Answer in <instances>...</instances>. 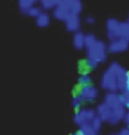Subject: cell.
I'll return each mask as SVG.
<instances>
[{"label": "cell", "mask_w": 129, "mask_h": 135, "mask_svg": "<svg viewBox=\"0 0 129 135\" xmlns=\"http://www.w3.org/2000/svg\"><path fill=\"white\" fill-rule=\"evenodd\" d=\"M86 56L89 61H93L98 65L105 62L108 57V44L98 39L91 47L86 49Z\"/></svg>", "instance_id": "cell-1"}, {"label": "cell", "mask_w": 129, "mask_h": 135, "mask_svg": "<svg viewBox=\"0 0 129 135\" xmlns=\"http://www.w3.org/2000/svg\"><path fill=\"white\" fill-rule=\"evenodd\" d=\"M96 116H98V115H96V110L85 107V109H81V110H79V111L75 112L73 121H75V124H76L77 126L81 128L82 125L90 124Z\"/></svg>", "instance_id": "cell-2"}, {"label": "cell", "mask_w": 129, "mask_h": 135, "mask_svg": "<svg viewBox=\"0 0 129 135\" xmlns=\"http://www.w3.org/2000/svg\"><path fill=\"white\" fill-rule=\"evenodd\" d=\"M100 86L108 92H118V85H117V76L112 73L110 71L106 70L100 80Z\"/></svg>", "instance_id": "cell-3"}, {"label": "cell", "mask_w": 129, "mask_h": 135, "mask_svg": "<svg viewBox=\"0 0 129 135\" xmlns=\"http://www.w3.org/2000/svg\"><path fill=\"white\" fill-rule=\"evenodd\" d=\"M122 23L123 22H119L118 19H114V18H110L106 20V35H108L109 42H113L118 38H120Z\"/></svg>", "instance_id": "cell-4"}, {"label": "cell", "mask_w": 129, "mask_h": 135, "mask_svg": "<svg viewBox=\"0 0 129 135\" xmlns=\"http://www.w3.org/2000/svg\"><path fill=\"white\" fill-rule=\"evenodd\" d=\"M79 96L81 97L84 101H87V102H93L99 97V90L95 87V86H86L84 88H80L79 91Z\"/></svg>", "instance_id": "cell-5"}, {"label": "cell", "mask_w": 129, "mask_h": 135, "mask_svg": "<svg viewBox=\"0 0 129 135\" xmlns=\"http://www.w3.org/2000/svg\"><path fill=\"white\" fill-rule=\"evenodd\" d=\"M53 17L57 20H63V22H66L71 17L67 8V0H58V5L53 10Z\"/></svg>", "instance_id": "cell-6"}, {"label": "cell", "mask_w": 129, "mask_h": 135, "mask_svg": "<svg viewBox=\"0 0 129 135\" xmlns=\"http://www.w3.org/2000/svg\"><path fill=\"white\" fill-rule=\"evenodd\" d=\"M129 48V42L124 38H118L108 44V52L110 53H123Z\"/></svg>", "instance_id": "cell-7"}, {"label": "cell", "mask_w": 129, "mask_h": 135, "mask_svg": "<svg viewBox=\"0 0 129 135\" xmlns=\"http://www.w3.org/2000/svg\"><path fill=\"white\" fill-rule=\"evenodd\" d=\"M96 115L103 123H109V120L112 118V109L105 102H101L96 106Z\"/></svg>", "instance_id": "cell-8"}, {"label": "cell", "mask_w": 129, "mask_h": 135, "mask_svg": "<svg viewBox=\"0 0 129 135\" xmlns=\"http://www.w3.org/2000/svg\"><path fill=\"white\" fill-rule=\"evenodd\" d=\"M104 102L112 109V111L123 105L122 101H120V95L118 94V92H108V94L105 95Z\"/></svg>", "instance_id": "cell-9"}, {"label": "cell", "mask_w": 129, "mask_h": 135, "mask_svg": "<svg viewBox=\"0 0 129 135\" xmlns=\"http://www.w3.org/2000/svg\"><path fill=\"white\" fill-rule=\"evenodd\" d=\"M125 112H127V109H125L123 105L120 106V107H118V109H115V110H113L112 118L109 120V124H110V125H118L120 121L124 120Z\"/></svg>", "instance_id": "cell-10"}, {"label": "cell", "mask_w": 129, "mask_h": 135, "mask_svg": "<svg viewBox=\"0 0 129 135\" xmlns=\"http://www.w3.org/2000/svg\"><path fill=\"white\" fill-rule=\"evenodd\" d=\"M128 73L129 71L122 68V71L117 75V85H118V91L123 92L127 90V82H128Z\"/></svg>", "instance_id": "cell-11"}, {"label": "cell", "mask_w": 129, "mask_h": 135, "mask_svg": "<svg viewBox=\"0 0 129 135\" xmlns=\"http://www.w3.org/2000/svg\"><path fill=\"white\" fill-rule=\"evenodd\" d=\"M64 23H66L67 30L73 32V33H77L79 29H80V25H81V20H80V17H79V15H71Z\"/></svg>", "instance_id": "cell-12"}, {"label": "cell", "mask_w": 129, "mask_h": 135, "mask_svg": "<svg viewBox=\"0 0 129 135\" xmlns=\"http://www.w3.org/2000/svg\"><path fill=\"white\" fill-rule=\"evenodd\" d=\"M67 8L71 15H80L82 12V3L80 0H67Z\"/></svg>", "instance_id": "cell-13"}, {"label": "cell", "mask_w": 129, "mask_h": 135, "mask_svg": "<svg viewBox=\"0 0 129 135\" xmlns=\"http://www.w3.org/2000/svg\"><path fill=\"white\" fill-rule=\"evenodd\" d=\"M72 42H73V46L76 49H82L85 48V34L81 33V32H77L73 34V38H72Z\"/></svg>", "instance_id": "cell-14"}, {"label": "cell", "mask_w": 129, "mask_h": 135, "mask_svg": "<svg viewBox=\"0 0 129 135\" xmlns=\"http://www.w3.org/2000/svg\"><path fill=\"white\" fill-rule=\"evenodd\" d=\"M35 23H37V25H38L39 28H46V27H48L49 23H51V15H49L48 13L43 12L39 17L35 19Z\"/></svg>", "instance_id": "cell-15"}, {"label": "cell", "mask_w": 129, "mask_h": 135, "mask_svg": "<svg viewBox=\"0 0 129 135\" xmlns=\"http://www.w3.org/2000/svg\"><path fill=\"white\" fill-rule=\"evenodd\" d=\"M34 5H35V1H33V0H19V1H18L19 10L23 13V14H28V12H29Z\"/></svg>", "instance_id": "cell-16"}, {"label": "cell", "mask_w": 129, "mask_h": 135, "mask_svg": "<svg viewBox=\"0 0 129 135\" xmlns=\"http://www.w3.org/2000/svg\"><path fill=\"white\" fill-rule=\"evenodd\" d=\"M57 5H58V1H56V0H42V1H39V6L46 13L48 10H54Z\"/></svg>", "instance_id": "cell-17"}, {"label": "cell", "mask_w": 129, "mask_h": 135, "mask_svg": "<svg viewBox=\"0 0 129 135\" xmlns=\"http://www.w3.org/2000/svg\"><path fill=\"white\" fill-rule=\"evenodd\" d=\"M86 86H91V77L89 76L87 73H82L81 76L79 77V87L84 88Z\"/></svg>", "instance_id": "cell-18"}, {"label": "cell", "mask_w": 129, "mask_h": 135, "mask_svg": "<svg viewBox=\"0 0 129 135\" xmlns=\"http://www.w3.org/2000/svg\"><path fill=\"white\" fill-rule=\"evenodd\" d=\"M120 38H124L129 42V22H123L120 28Z\"/></svg>", "instance_id": "cell-19"}, {"label": "cell", "mask_w": 129, "mask_h": 135, "mask_svg": "<svg viewBox=\"0 0 129 135\" xmlns=\"http://www.w3.org/2000/svg\"><path fill=\"white\" fill-rule=\"evenodd\" d=\"M96 41H98V38H96L93 33L85 34V48H86V49H87V48H90Z\"/></svg>", "instance_id": "cell-20"}, {"label": "cell", "mask_w": 129, "mask_h": 135, "mask_svg": "<svg viewBox=\"0 0 129 135\" xmlns=\"http://www.w3.org/2000/svg\"><path fill=\"white\" fill-rule=\"evenodd\" d=\"M119 95H120V101H122L123 106L127 110H129V90H125Z\"/></svg>", "instance_id": "cell-21"}, {"label": "cell", "mask_w": 129, "mask_h": 135, "mask_svg": "<svg viewBox=\"0 0 129 135\" xmlns=\"http://www.w3.org/2000/svg\"><path fill=\"white\" fill-rule=\"evenodd\" d=\"M42 13H43V10H42V8H41V6L34 5V6H33V8H32V9L29 10V12H28V14H27V15H29V17L35 18V19H37V18L39 17V15L42 14Z\"/></svg>", "instance_id": "cell-22"}, {"label": "cell", "mask_w": 129, "mask_h": 135, "mask_svg": "<svg viewBox=\"0 0 129 135\" xmlns=\"http://www.w3.org/2000/svg\"><path fill=\"white\" fill-rule=\"evenodd\" d=\"M82 104H84V100H82L79 95L73 96V99H72V106H73V109H75L76 111H79V110H81L82 109L81 107Z\"/></svg>", "instance_id": "cell-23"}, {"label": "cell", "mask_w": 129, "mask_h": 135, "mask_svg": "<svg viewBox=\"0 0 129 135\" xmlns=\"http://www.w3.org/2000/svg\"><path fill=\"white\" fill-rule=\"evenodd\" d=\"M80 130L84 133V135H98V134H99V133H96V131H95V130L90 126V124L82 125L81 128H80Z\"/></svg>", "instance_id": "cell-24"}, {"label": "cell", "mask_w": 129, "mask_h": 135, "mask_svg": "<svg viewBox=\"0 0 129 135\" xmlns=\"http://www.w3.org/2000/svg\"><path fill=\"white\" fill-rule=\"evenodd\" d=\"M90 126H91V128H93V129H94L96 133H99L100 129H101V126H103V121H101V120H100V119L96 116V118H95L94 120L90 123Z\"/></svg>", "instance_id": "cell-25"}, {"label": "cell", "mask_w": 129, "mask_h": 135, "mask_svg": "<svg viewBox=\"0 0 129 135\" xmlns=\"http://www.w3.org/2000/svg\"><path fill=\"white\" fill-rule=\"evenodd\" d=\"M118 135H129V129L125 126V128H123V129H120L119 131L117 133Z\"/></svg>", "instance_id": "cell-26"}, {"label": "cell", "mask_w": 129, "mask_h": 135, "mask_svg": "<svg viewBox=\"0 0 129 135\" xmlns=\"http://www.w3.org/2000/svg\"><path fill=\"white\" fill-rule=\"evenodd\" d=\"M124 124L127 125V128L129 129V110H127V112H125V116H124Z\"/></svg>", "instance_id": "cell-27"}, {"label": "cell", "mask_w": 129, "mask_h": 135, "mask_svg": "<svg viewBox=\"0 0 129 135\" xmlns=\"http://www.w3.org/2000/svg\"><path fill=\"white\" fill-rule=\"evenodd\" d=\"M86 23H87V24H94L95 23L94 17H87V18H86Z\"/></svg>", "instance_id": "cell-28"}, {"label": "cell", "mask_w": 129, "mask_h": 135, "mask_svg": "<svg viewBox=\"0 0 129 135\" xmlns=\"http://www.w3.org/2000/svg\"><path fill=\"white\" fill-rule=\"evenodd\" d=\"M72 135H84V133H82L81 130H79V131H76L75 134H72Z\"/></svg>", "instance_id": "cell-29"}, {"label": "cell", "mask_w": 129, "mask_h": 135, "mask_svg": "<svg viewBox=\"0 0 129 135\" xmlns=\"http://www.w3.org/2000/svg\"><path fill=\"white\" fill-rule=\"evenodd\" d=\"M127 90H129V73H128V82H127Z\"/></svg>", "instance_id": "cell-30"}, {"label": "cell", "mask_w": 129, "mask_h": 135, "mask_svg": "<svg viewBox=\"0 0 129 135\" xmlns=\"http://www.w3.org/2000/svg\"><path fill=\"white\" fill-rule=\"evenodd\" d=\"M112 135H118V134H117V133H115V134H112Z\"/></svg>", "instance_id": "cell-31"}, {"label": "cell", "mask_w": 129, "mask_h": 135, "mask_svg": "<svg viewBox=\"0 0 129 135\" xmlns=\"http://www.w3.org/2000/svg\"><path fill=\"white\" fill-rule=\"evenodd\" d=\"M128 22H129V14H128Z\"/></svg>", "instance_id": "cell-32"}]
</instances>
